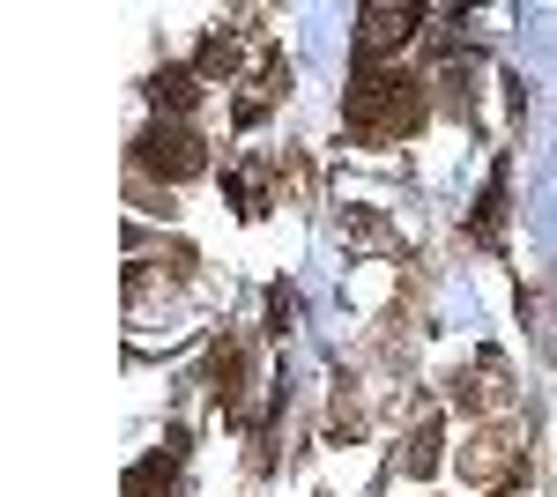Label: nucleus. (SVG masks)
<instances>
[{
	"label": "nucleus",
	"instance_id": "f257e3e1",
	"mask_svg": "<svg viewBox=\"0 0 557 497\" xmlns=\"http://www.w3.org/2000/svg\"><path fill=\"white\" fill-rule=\"evenodd\" d=\"M141 164H149V171H172V178H186V171H201V149H194L186 134H149V141H141Z\"/></svg>",
	"mask_w": 557,
	"mask_h": 497
},
{
	"label": "nucleus",
	"instance_id": "f03ea898",
	"mask_svg": "<svg viewBox=\"0 0 557 497\" xmlns=\"http://www.w3.org/2000/svg\"><path fill=\"white\" fill-rule=\"evenodd\" d=\"M157 104H194V83H186V75H164V83H157Z\"/></svg>",
	"mask_w": 557,
	"mask_h": 497
}]
</instances>
